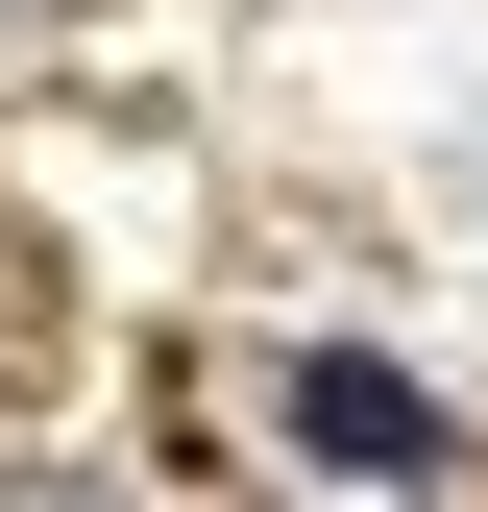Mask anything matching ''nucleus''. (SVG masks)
<instances>
[{
  "mask_svg": "<svg viewBox=\"0 0 488 512\" xmlns=\"http://www.w3.org/2000/svg\"><path fill=\"white\" fill-rule=\"evenodd\" d=\"M293 439L366 464V488H415V464H440V391H415V366H366V342H318V366H293Z\"/></svg>",
  "mask_w": 488,
  "mask_h": 512,
  "instance_id": "f257e3e1",
  "label": "nucleus"
}]
</instances>
